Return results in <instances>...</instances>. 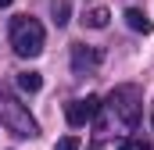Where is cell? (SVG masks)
Here are the masks:
<instances>
[{"mask_svg":"<svg viewBox=\"0 0 154 150\" xmlns=\"http://www.w3.org/2000/svg\"><path fill=\"white\" fill-rule=\"evenodd\" d=\"M7 4H14V0H0V7H7Z\"/></svg>","mask_w":154,"mask_h":150,"instance_id":"cell-12","label":"cell"},{"mask_svg":"<svg viewBox=\"0 0 154 150\" xmlns=\"http://www.w3.org/2000/svg\"><path fill=\"white\" fill-rule=\"evenodd\" d=\"M125 25H129L133 32H143V36L151 32V18H147L140 7H129V11H125Z\"/></svg>","mask_w":154,"mask_h":150,"instance_id":"cell-6","label":"cell"},{"mask_svg":"<svg viewBox=\"0 0 154 150\" xmlns=\"http://www.w3.org/2000/svg\"><path fill=\"white\" fill-rule=\"evenodd\" d=\"M68 11H72V7H68V0H54V22H57V25H65V22H68Z\"/></svg>","mask_w":154,"mask_h":150,"instance_id":"cell-9","label":"cell"},{"mask_svg":"<svg viewBox=\"0 0 154 150\" xmlns=\"http://www.w3.org/2000/svg\"><path fill=\"white\" fill-rule=\"evenodd\" d=\"M11 46L18 57H36L43 50V25L29 14H18L11 22Z\"/></svg>","mask_w":154,"mask_h":150,"instance_id":"cell-2","label":"cell"},{"mask_svg":"<svg viewBox=\"0 0 154 150\" xmlns=\"http://www.w3.org/2000/svg\"><path fill=\"white\" fill-rule=\"evenodd\" d=\"M108 18H111V14H108V7H93V11H86V18H82V22H86L90 29H104V25H108Z\"/></svg>","mask_w":154,"mask_h":150,"instance_id":"cell-8","label":"cell"},{"mask_svg":"<svg viewBox=\"0 0 154 150\" xmlns=\"http://www.w3.org/2000/svg\"><path fill=\"white\" fill-rule=\"evenodd\" d=\"M0 125L11 132V136H18V140H32L39 132L36 118L29 114V107L18 100V97H11L4 86H0Z\"/></svg>","mask_w":154,"mask_h":150,"instance_id":"cell-1","label":"cell"},{"mask_svg":"<svg viewBox=\"0 0 154 150\" xmlns=\"http://www.w3.org/2000/svg\"><path fill=\"white\" fill-rule=\"evenodd\" d=\"M54 150H79V140H75V136H65V140H57Z\"/></svg>","mask_w":154,"mask_h":150,"instance_id":"cell-11","label":"cell"},{"mask_svg":"<svg viewBox=\"0 0 154 150\" xmlns=\"http://www.w3.org/2000/svg\"><path fill=\"white\" fill-rule=\"evenodd\" d=\"M100 57H104V54H100L97 46H82V43L72 46V68H75L79 75H82V72H93V68L100 64Z\"/></svg>","mask_w":154,"mask_h":150,"instance_id":"cell-5","label":"cell"},{"mask_svg":"<svg viewBox=\"0 0 154 150\" xmlns=\"http://www.w3.org/2000/svg\"><path fill=\"white\" fill-rule=\"evenodd\" d=\"M97 111H100V100H97V97H82V100L65 104V118H68V125H72V129L86 125V122H93Z\"/></svg>","mask_w":154,"mask_h":150,"instance_id":"cell-4","label":"cell"},{"mask_svg":"<svg viewBox=\"0 0 154 150\" xmlns=\"http://www.w3.org/2000/svg\"><path fill=\"white\" fill-rule=\"evenodd\" d=\"M90 150H104V147H100V143H93V147H90Z\"/></svg>","mask_w":154,"mask_h":150,"instance_id":"cell-13","label":"cell"},{"mask_svg":"<svg viewBox=\"0 0 154 150\" xmlns=\"http://www.w3.org/2000/svg\"><path fill=\"white\" fill-rule=\"evenodd\" d=\"M108 107L115 111V118L125 129H136V125H140V114H143L140 89H136V86H115L111 97H108Z\"/></svg>","mask_w":154,"mask_h":150,"instance_id":"cell-3","label":"cell"},{"mask_svg":"<svg viewBox=\"0 0 154 150\" xmlns=\"http://www.w3.org/2000/svg\"><path fill=\"white\" fill-rule=\"evenodd\" d=\"M118 150H151L143 140H136V136H125V140H118Z\"/></svg>","mask_w":154,"mask_h":150,"instance_id":"cell-10","label":"cell"},{"mask_svg":"<svg viewBox=\"0 0 154 150\" xmlns=\"http://www.w3.org/2000/svg\"><path fill=\"white\" fill-rule=\"evenodd\" d=\"M18 89H22V93H39V89H43L39 72H22L18 75Z\"/></svg>","mask_w":154,"mask_h":150,"instance_id":"cell-7","label":"cell"}]
</instances>
